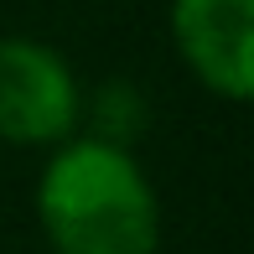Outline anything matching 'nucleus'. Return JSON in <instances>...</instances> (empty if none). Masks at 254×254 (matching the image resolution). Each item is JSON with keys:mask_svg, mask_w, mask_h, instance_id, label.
Returning <instances> with one entry per match:
<instances>
[{"mask_svg": "<svg viewBox=\"0 0 254 254\" xmlns=\"http://www.w3.org/2000/svg\"><path fill=\"white\" fill-rule=\"evenodd\" d=\"M171 37L202 88L234 104L254 94V0H171Z\"/></svg>", "mask_w": 254, "mask_h": 254, "instance_id": "obj_3", "label": "nucleus"}, {"mask_svg": "<svg viewBox=\"0 0 254 254\" xmlns=\"http://www.w3.org/2000/svg\"><path fill=\"white\" fill-rule=\"evenodd\" d=\"M37 218L57 254H156L161 202L125 145L67 140L37 182Z\"/></svg>", "mask_w": 254, "mask_h": 254, "instance_id": "obj_1", "label": "nucleus"}, {"mask_svg": "<svg viewBox=\"0 0 254 254\" xmlns=\"http://www.w3.org/2000/svg\"><path fill=\"white\" fill-rule=\"evenodd\" d=\"M94 125H99L94 140L125 145L130 135H140V125H145V99L135 94L130 83H109V88L94 99ZM125 151H130V145H125Z\"/></svg>", "mask_w": 254, "mask_h": 254, "instance_id": "obj_4", "label": "nucleus"}, {"mask_svg": "<svg viewBox=\"0 0 254 254\" xmlns=\"http://www.w3.org/2000/svg\"><path fill=\"white\" fill-rule=\"evenodd\" d=\"M83 94L67 57L37 37H0V140L67 145Z\"/></svg>", "mask_w": 254, "mask_h": 254, "instance_id": "obj_2", "label": "nucleus"}]
</instances>
